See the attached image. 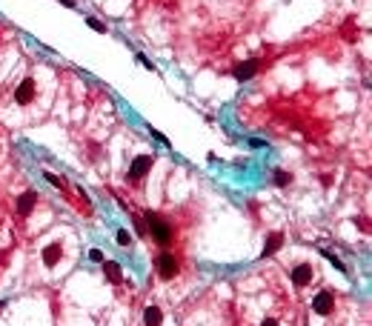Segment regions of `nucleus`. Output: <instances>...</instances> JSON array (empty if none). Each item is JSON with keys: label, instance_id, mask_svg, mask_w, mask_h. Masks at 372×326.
Listing matches in <instances>:
<instances>
[{"label": "nucleus", "instance_id": "nucleus-1", "mask_svg": "<svg viewBox=\"0 0 372 326\" xmlns=\"http://www.w3.org/2000/svg\"><path fill=\"white\" fill-rule=\"evenodd\" d=\"M146 232H152L155 244H160V246H169L172 244V226H169V223H163L155 212L146 215Z\"/></svg>", "mask_w": 372, "mask_h": 326}, {"label": "nucleus", "instance_id": "nucleus-2", "mask_svg": "<svg viewBox=\"0 0 372 326\" xmlns=\"http://www.w3.org/2000/svg\"><path fill=\"white\" fill-rule=\"evenodd\" d=\"M155 266H158V275L163 277V280H172V277L178 275V258L172 252H160Z\"/></svg>", "mask_w": 372, "mask_h": 326}, {"label": "nucleus", "instance_id": "nucleus-3", "mask_svg": "<svg viewBox=\"0 0 372 326\" xmlns=\"http://www.w3.org/2000/svg\"><path fill=\"white\" fill-rule=\"evenodd\" d=\"M152 158L149 155H137L135 161H132V166H129V180H143L146 175H149V169H152Z\"/></svg>", "mask_w": 372, "mask_h": 326}, {"label": "nucleus", "instance_id": "nucleus-4", "mask_svg": "<svg viewBox=\"0 0 372 326\" xmlns=\"http://www.w3.org/2000/svg\"><path fill=\"white\" fill-rule=\"evenodd\" d=\"M312 309L318 312V315H332V309H335V295L332 292H318L315 295V300H312Z\"/></svg>", "mask_w": 372, "mask_h": 326}, {"label": "nucleus", "instance_id": "nucleus-5", "mask_svg": "<svg viewBox=\"0 0 372 326\" xmlns=\"http://www.w3.org/2000/svg\"><path fill=\"white\" fill-rule=\"evenodd\" d=\"M34 92H37V89H34V78H26V81L15 89V100L20 103V106H29V103L34 100Z\"/></svg>", "mask_w": 372, "mask_h": 326}, {"label": "nucleus", "instance_id": "nucleus-6", "mask_svg": "<svg viewBox=\"0 0 372 326\" xmlns=\"http://www.w3.org/2000/svg\"><path fill=\"white\" fill-rule=\"evenodd\" d=\"M258 69H261V60H246V63H240V66H235V72H232V78L235 81H252L255 75H258Z\"/></svg>", "mask_w": 372, "mask_h": 326}, {"label": "nucleus", "instance_id": "nucleus-7", "mask_svg": "<svg viewBox=\"0 0 372 326\" xmlns=\"http://www.w3.org/2000/svg\"><path fill=\"white\" fill-rule=\"evenodd\" d=\"M34 203H37V192H34V189L23 192V195L17 197V217H29V212L34 209Z\"/></svg>", "mask_w": 372, "mask_h": 326}, {"label": "nucleus", "instance_id": "nucleus-8", "mask_svg": "<svg viewBox=\"0 0 372 326\" xmlns=\"http://www.w3.org/2000/svg\"><path fill=\"white\" fill-rule=\"evenodd\" d=\"M309 280H312V266H309V263H298V266L292 269V283H295L298 289H304V286H309Z\"/></svg>", "mask_w": 372, "mask_h": 326}, {"label": "nucleus", "instance_id": "nucleus-9", "mask_svg": "<svg viewBox=\"0 0 372 326\" xmlns=\"http://www.w3.org/2000/svg\"><path fill=\"white\" fill-rule=\"evenodd\" d=\"M60 258H63V246L57 244V241L43 246V263H46L49 269H52V266H57V263H60Z\"/></svg>", "mask_w": 372, "mask_h": 326}, {"label": "nucleus", "instance_id": "nucleus-10", "mask_svg": "<svg viewBox=\"0 0 372 326\" xmlns=\"http://www.w3.org/2000/svg\"><path fill=\"white\" fill-rule=\"evenodd\" d=\"M101 266H103V272H106V277H109V283H115V286L123 283V269H120L118 261H109V258H106Z\"/></svg>", "mask_w": 372, "mask_h": 326}, {"label": "nucleus", "instance_id": "nucleus-11", "mask_svg": "<svg viewBox=\"0 0 372 326\" xmlns=\"http://www.w3.org/2000/svg\"><path fill=\"white\" fill-rule=\"evenodd\" d=\"M284 246V235L281 232H272L269 238H266V244H264V252H261V258H272L278 249Z\"/></svg>", "mask_w": 372, "mask_h": 326}, {"label": "nucleus", "instance_id": "nucleus-12", "mask_svg": "<svg viewBox=\"0 0 372 326\" xmlns=\"http://www.w3.org/2000/svg\"><path fill=\"white\" fill-rule=\"evenodd\" d=\"M143 324H146V326H160V324H163L160 309H158V306H146V312H143Z\"/></svg>", "mask_w": 372, "mask_h": 326}, {"label": "nucleus", "instance_id": "nucleus-13", "mask_svg": "<svg viewBox=\"0 0 372 326\" xmlns=\"http://www.w3.org/2000/svg\"><path fill=\"white\" fill-rule=\"evenodd\" d=\"M272 183H275V186H289V183H292V172L275 169V172H272Z\"/></svg>", "mask_w": 372, "mask_h": 326}, {"label": "nucleus", "instance_id": "nucleus-14", "mask_svg": "<svg viewBox=\"0 0 372 326\" xmlns=\"http://www.w3.org/2000/svg\"><path fill=\"white\" fill-rule=\"evenodd\" d=\"M321 255H323V258H326V261H329V263H332V266H335L338 272H344V275H346V266L341 263V258H338V255H332L329 249H321Z\"/></svg>", "mask_w": 372, "mask_h": 326}, {"label": "nucleus", "instance_id": "nucleus-15", "mask_svg": "<svg viewBox=\"0 0 372 326\" xmlns=\"http://www.w3.org/2000/svg\"><path fill=\"white\" fill-rule=\"evenodd\" d=\"M86 26H89V29H95V32H106V23H101V20H98V17H86Z\"/></svg>", "mask_w": 372, "mask_h": 326}, {"label": "nucleus", "instance_id": "nucleus-16", "mask_svg": "<svg viewBox=\"0 0 372 326\" xmlns=\"http://www.w3.org/2000/svg\"><path fill=\"white\" fill-rule=\"evenodd\" d=\"M115 238H118V246H132V235H129L126 229H118V235H115Z\"/></svg>", "mask_w": 372, "mask_h": 326}, {"label": "nucleus", "instance_id": "nucleus-17", "mask_svg": "<svg viewBox=\"0 0 372 326\" xmlns=\"http://www.w3.org/2000/svg\"><path fill=\"white\" fill-rule=\"evenodd\" d=\"M43 178L49 180L52 186H57V189H66V180H63V178H57V175H52V172H46Z\"/></svg>", "mask_w": 372, "mask_h": 326}, {"label": "nucleus", "instance_id": "nucleus-18", "mask_svg": "<svg viewBox=\"0 0 372 326\" xmlns=\"http://www.w3.org/2000/svg\"><path fill=\"white\" fill-rule=\"evenodd\" d=\"M132 220H135V229H137V235H146V220H143L140 215H132Z\"/></svg>", "mask_w": 372, "mask_h": 326}, {"label": "nucleus", "instance_id": "nucleus-19", "mask_svg": "<svg viewBox=\"0 0 372 326\" xmlns=\"http://www.w3.org/2000/svg\"><path fill=\"white\" fill-rule=\"evenodd\" d=\"M89 261H92V263H103V261H106V255H103L101 249H92V252H89Z\"/></svg>", "mask_w": 372, "mask_h": 326}, {"label": "nucleus", "instance_id": "nucleus-20", "mask_svg": "<svg viewBox=\"0 0 372 326\" xmlns=\"http://www.w3.org/2000/svg\"><path fill=\"white\" fill-rule=\"evenodd\" d=\"M135 57H137V63L143 66V69H149V72H155V63L149 60V57H146V54H135Z\"/></svg>", "mask_w": 372, "mask_h": 326}, {"label": "nucleus", "instance_id": "nucleus-21", "mask_svg": "<svg viewBox=\"0 0 372 326\" xmlns=\"http://www.w3.org/2000/svg\"><path fill=\"white\" fill-rule=\"evenodd\" d=\"M149 132H152V137H155V140H160L163 146H169V140H166V137H163V135H160L158 129H149Z\"/></svg>", "mask_w": 372, "mask_h": 326}, {"label": "nucleus", "instance_id": "nucleus-22", "mask_svg": "<svg viewBox=\"0 0 372 326\" xmlns=\"http://www.w3.org/2000/svg\"><path fill=\"white\" fill-rule=\"evenodd\" d=\"M249 146H252V149H264V146H266V140H258V137H252V140H249Z\"/></svg>", "mask_w": 372, "mask_h": 326}, {"label": "nucleus", "instance_id": "nucleus-23", "mask_svg": "<svg viewBox=\"0 0 372 326\" xmlns=\"http://www.w3.org/2000/svg\"><path fill=\"white\" fill-rule=\"evenodd\" d=\"M261 326H281V324H278V321H272V318H266V321H264Z\"/></svg>", "mask_w": 372, "mask_h": 326}, {"label": "nucleus", "instance_id": "nucleus-24", "mask_svg": "<svg viewBox=\"0 0 372 326\" xmlns=\"http://www.w3.org/2000/svg\"><path fill=\"white\" fill-rule=\"evenodd\" d=\"M63 6H69V9H75V0H60Z\"/></svg>", "mask_w": 372, "mask_h": 326}, {"label": "nucleus", "instance_id": "nucleus-25", "mask_svg": "<svg viewBox=\"0 0 372 326\" xmlns=\"http://www.w3.org/2000/svg\"><path fill=\"white\" fill-rule=\"evenodd\" d=\"M3 306H6V300H0V312H3Z\"/></svg>", "mask_w": 372, "mask_h": 326}]
</instances>
